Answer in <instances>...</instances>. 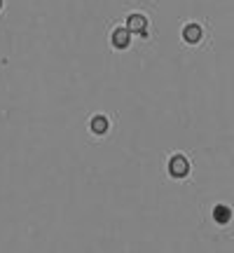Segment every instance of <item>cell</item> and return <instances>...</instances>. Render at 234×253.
<instances>
[{
	"label": "cell",
	"instance_id": "cell-6",
	"mask_svg": "<svg viewBox=\"0 0 234 253\" xmlns=\"http://www.w3.org/2000/svg\"><path fill=\"white\" fill-rule=\"evenodd\" d=\"M91 131H96V134H106L108 131V120L106 118H94V122H91Z\"/></svg>",
	"mask_w": 234,
	"mask_h": 253
},
{
	"label": "cell",
	"instance_id": "cell-7",
	"mask_svg": "<svg viewBox=\"0 0 234 253\" xmlns=\"http://www.w3.org/2000/svg\"><path fill=\"white\" fill-rule=\"evenodd\" d=\"M0 7H2V0H0Z\"/></svg>",
	"mask_w": 234,
	"mask_h": 253
},
{
	"label": "cell",
	"instance_id": "cell-3",
	"mask_svg": "<svg viewBox=\"0 0 234 253\" xmlns=\"http://www.w3.org/2000/svg\"><path fill=\"white\" fill-rule=\"evenodd\" d=\"M183 38L188 40L190 45L199 42V40H201V26H197V24H190V26H185V31H183Z\"/></svg>",
	"mask_w": 234,
	"mask_h": 253
},
{
	"label": "cell",
	"instance_id": "cell-5",
	"mask_svg": "<svg viewBox=\"0 0 234 253\" xmlns=\"http://www.w3.org/2000/svg\"><path fill=\"white\" fill-rule=\"evenodd\" d=\"M145 17H141V14H134V17H129V24L126 26L131 28V31H136V33H141V36H145Z\"/></svg>",
	"mask_w": 234,
	"mask_h": 253
},
{
	"label": "cell",
	"instance_id": "cell-2",
	"mask_svg": "<svg viewBox=\"0 0 234 253\" xmlns=\"http://www.w3.org/2000/svg\"><path fill=\"white\" fill-rule=\"evenodd\" d=\"M213 220L220 223V225L230 223V220H232V209L227 207V204H218V207L213 209Z\"/></svg>",
	"mask_w": 234,
	"mask_h": 253
},
{
	"label": "cell",
	"instance_id": "cell-4",
	"mask_svg": "<svg viewBox=\"0 0 234 253\" xmlns=\"http://www.w3.org/2000/svg\"><path fill=\"white\" fill-rule=\"evenodd\" d=\"M113 45H115L117 49L129 47V31H126V28H117L115 33H113Z\"/></svg>",
	"mask_w": 234,
	"mask_h": 253
},
{
	"label": "cell",
	"instance_id": "cell-1",
	"mask_svg": "<svg viewBox=\"0 0 234 253\" xmlns=\"http://www.w3.org/2000/svg\"><path fill=\"white\" fill-rule=\"evenodd\" d=\"M169 173H171L173 178H185V176L190 173L188 160H185L183 155H176V157H171V162H169Z\"/></svg>",
	"mask_w": 234,
	"mask_h": 253
}]
</instances>
